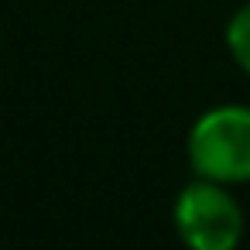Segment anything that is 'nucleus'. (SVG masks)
<instances>
[{
  "label": "nucleus",
  "mask_w": 250,
  "mask_h": 250,
  "mask_svg": "<svg viewBox=\"0 0 250 250\" xmlns=\"http://www.w3.org/2000/svg\"><path fill=\"white\" fill-rule=\"evenodd\" d=\"M188 161L199 178L223 185L250 182V106L226 103L206 110L188 130Z\"/></svg>",
  "instance_id": "obj_1"
},
{
  "label": "nucleus",
  "mask_w": 250,
  "mask_h": 250,
  "mask_svg": "<svg viewBox=\"0 0 250 250\" xmlns=\"http://www.w3.org/2000/svg\"><path fill=\"white\" fill-rule=\"evenodd\" d=\"M175 229L188 250H236L243 209L223 182L195 178L175 199Z\"/></svg>",
  "instance_id": "obj_2"
},
{
  "label": "nucleus",
  "mask_w": 250,
  "mask_h": 250,
  "mask_svg": "<svg viewBox=\"0 0 250 250\" xmlns=\"http://www.w3.org/2000/svg\"><path fill=\"white\" fill-rule=\"evenodd\" d=\"M226 48L233 62L250 76V4H243L226 24Z\"/></svg>",
  "instance_id": "obj_3"
}]
</instances>
